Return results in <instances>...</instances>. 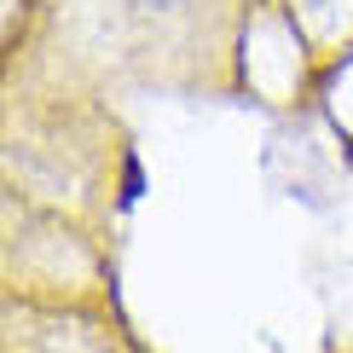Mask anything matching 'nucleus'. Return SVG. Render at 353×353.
<instances>
[{
  "label": "nucleus",
  "mask_w": 353,
  "mask_h": 353,
  "mask_svg": "<svg viewBox=\"0 0 353 353\" xmlns=\"http://www.w3.org/2000/svg\"><path fill=\"white\" fill-rule=\"evenodd\" d=\"M139 191H145V174H139V157H128V163H122V203H139Z\"/></svg>",
  "instance_id": "f257e3e1"
}]
</instances>
